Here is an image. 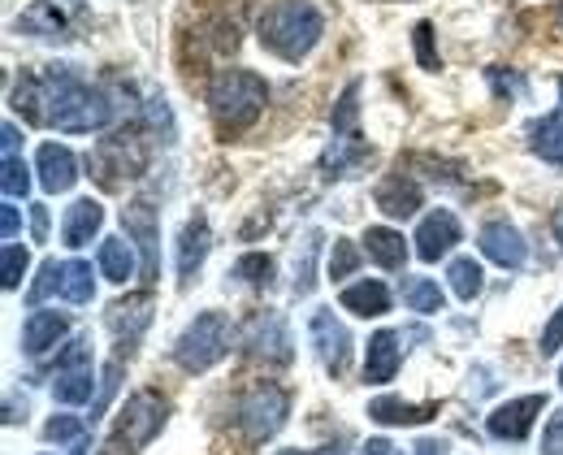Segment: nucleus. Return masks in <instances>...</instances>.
I'll return each mask as SVG.
<instances>
[{"label":"nucleus","mask_w":563,"mask_h":455,"mask_svg":"<svg viewBox=\"0 0 563 455\" xmlns=\"http://www.w3.org/2000/svg\"><path fill=\"white\" fill-rule=\"evenodd\" d=\"M44 122L62 135H91L113 122V100L91 87L74 66H48L44 70Z\"/></svg>","instance_id":"nucleus-1"},{"label":"nucleus","mask_w":563,"mask_h":455,"mask_svg":"<svg viewBox=\"0 0 563 455\" xmlns=\"http://www.w3.org/2000/svg\"><path fill=\"white\" fill-rule=\"evenodd\" d=\"M256 35H261V48L274 53L278 62L299 66L325 35V18L312 0H274L261 22H256Z\"/></svg>","instance_id":"nucleus-2"},{"label":"nucleus","mask_w":563,"mask_h":455,"mask_svg":"<svg viewBox=\"0 0 563 455\" xmlns=\"http://www.w3.org/2000/svg\"><path fill=\"white\" fill-rule=\"evenodd\" d=\"M265 104H269V87H265L261 75H252V70H221V75H212L209 113L221 140H234V135L252 131L261 122Z\"/></svg>","instance_id":"nucleus-3"},{"label":"nucleus","mask_w":563,"mask_h":455,"mask_svg":"<svg viewBox=\"0 0 563 455\" xmlns=\"http://www.w3.org/2000/svg\"><path fill=\"white\" fill-rule=\"evenodd\" d=\"M169 421V399L156 395V390H135L126 399V408L118 412V425H113V439L104 443L109 455H135L143 452Z\"/></svg>","instance_id":"nucleus-4"},{"label":"nucleus","mask_w":563,"mask_h":455,"mask_svg":"<svg viewBox=\"0 0 563 455\" xmlns=\"http://www.w3.org/2000/svg\"><path fill=\"white\" fill-rule=\"evenodd\" d=\"M230 343H234L230 317H225V312H200V317L178 334L174 360H178V369H187V374H205L217 360H225Z\"/></svg>","instance_id":"nucleus-5"},{"label":"nucleus","mask_w":563,"mask_h":455,"mask_svg":"<svg viewBox=\"0 0 563 455\" xmlns=\"http://www.w3.org/2000/svg\"><path fill=\"white\" fill-rule=\"evenodd\" d=\"M286 417H290V395L282 390L278 381H256V386L239 399V412H234L239 434H243L247 447L269 443L282 425H286Z\"/></svg>","instance_id":"nucleus-6"},{"label":"nucleus","mask_w":563,"mask_h":455,"mask_svg":"<svg viewBox=\"0 0 563 455\" xmlns=\"http://www.w3.org/2000/svg\"><path fill=\"white\" fill-rule=\"evenodd\" d=\"M243 347H247V356L261 360V365H290V360H295L290 330H286L282 312H274V308H265V312H256V317L247 321Z\"/></svg>","instance_id":"nucleus-7"},{"label":"nucleus","mask_w":563,"mask_h":455,"mask_svg":"<svg viewBox=\"0 0 563 455\" xmlns=\"http://www.w3.org/2000/svg\"><path fill=\"white\" fill-rule=\"evenodd\" d=\"M308 334H312V347H317L321 365H325L334 378H343L347 365H352V330L334 317V308H317V312L308 317Z\"/></svg>","instance_id":"nucleus-8"},{"label":"nucleus","mask_w":563,"mask_h":455,"mask_svg":"<svg viewBox=\"0 0 563 455\" xmlns=\"http://www.w3.org/2000/svg\"><path fill=\"white\" fill-rule=\"evenodd\" d=\"M542 412H547V395H520V399H507L494 408L486 417V430L498 443H525Z\"/></svg>","instance_id":"nucleus-9"},{"label":"nucleus","mask_w":563,"mask_h":455,"mask_svg":"<svg viewBox=\"0 0 563 455\" xmlns=\"http://www.w3.org/2000/svg\"><path fill=\"white\" fill-rule=\"evenodd\" d=\"M91 169H96V178L104 182V187H122V178L118 174H126V178H135L143 169V148L135 135H113V140H104L96 156H91Z\"/></svg>","instance_id":"nucleus-10"},{"label":"nucleus","mask_w":563,"mask_h":455,"mask_svg":"<svg viewBox=\"0 0 563 455\" xmlns=\"http://www.w3.org/2000/svg\"><path fill=\"white\" fill-rule=\"evenodd\" d=\"M122 230L126 238H135L143 252V282H156L161 278V222H156V209L152 204H131L122 209Z\"/></svg>","instance_id":"nucleus-11"},{"label":"nucleus","mask_w":563,"mask_h":455,"mask_svg":"<svg viewBox=\"0 0 563 455\" xmlns=\"http://www.w3.org/2000/svg\"><path fill=\"white\" fill-rule=\"evenodd\" d=\"M460 238H464L460 218H455L451 209H433L429 218H421V226H417V238H412V243H417V256L433 265V260H442Z\"/></svg>","instance_id":"nucleus-12"},{"label":"nucleus","mask_w":563,"mask_h":455,"mask_svg":"<svg viewBox=\"0 0 563 455\" xmlns=\"http://www.w3.org/2000/svg\"><path fill=\"white\" fill-rule=\"evenodd\" d=\"M477 243H482V256L494 260V265H503V269H520L525 256H529L525 234L511 226V222H486L482 234H477Z\"/></svg>","instance_id":"nucleus-13"},{"label":"nucleus","mask_w":563,"mask_h":455,"mask_svg":"<svg viewBox=\"0 0 563 455\" xmlns=\"http://www.w3.org/2000/svg\"><path fill=\"white\" fill-rule=\"evenodd\" d=\"M373 200H377V209L386 213V218H417V209H421V182L412 178V174H386L382 182H377V191H373Z\"/></svg>","instance_id":"nucleus-14"},{"label":"nucleus","mask_w":563,"mask_h":455,"mask_svg":"<svg viewBox=\"0 0 563 455\" xmlns=\"http://www.w3.org/2000/svg\"><path fill=\"white\" fill-rule=\"evenodd\" d=\"M66 334H70L66 312L35 308V312L22 321V352H26V356H44V352H53V347H57Z\"/></svg>","instance_id":"nucleus-15"},{"label":"nucleus","mask_w":563,"mask_h":455,"mask_svg":"<svg viewBox=\"0 0 563 455\" xmlns=\"http://www.w3.org/2000/svg\"><path fill=\"white\" fill-rule=\"evenodd\" d=\"M399 365H404L399 334H395V330H377V334L368 339V352H364V381H368V386H386V381H395Z\"/></svg>","instance_id":"nucleus-16"},{"label":"nucleus","mask_w":563,"mask_h":455,"mask_svg":"<svg viewBox=\"0 0 563 455\" xmlns=\"http://www.w3.org/2000/svg\"><path fill=\"white\" fill-rule=\"evenodd\" d=\"M35 174H40V187L48 196H62L78 182V160H74V152L66 144H44L35 152Z\"/></svg>","instance_id":"nucleus-17"},{"label":"nucleus","mask_w":563,"mask_h":455,"mask_svg":"<svg viewBox=\"0 0 563 455\" xmlns=\"http://www.w3.org/2000/svg\"><path fill=\"white\" fill-rule=\"evenodd\" d=\"M209 218L205 213H196L187 226H183V234H178V282L187 287L196 274H200V265H205V256H209Z\"/></svg>","instance_id":"nucleus-18"},{"label":"nucleus","mask_w":563,"mask_h":455,"mask_svg":"<svg viewBox=\"0 0 563 455\" xmlns=\"http://www.w3.org/2000/svg\"><path fill=\"white\" fill-rule=\"evenodd\" d=\"M368 156L373 148L360 135H334V144L321 152V169H325V178H352L368 165Z\"/></svg>","instance_id":"nucleus-19"},{"label":"nucleus","mask_w":563,"mask_h":455,"mask_svg":"<svg viewBox=\"0 0 563 455\" xmlns=\"http://www.w3.org/2000/svg\"><path fill=\"white\" fill-rule=\"evenodd\" d=\"M433 417H438V403H408L395 395H382L368 403V421H377V425H424Z\"/></svg>","instance_id":"nucleus-20"},{"label":"nucleus","mask_w":563,"mask_h":455,"mask_svg":"<svg viewBox=\"0 0 563 455\" xmlns=\"http://www.w3.org/2000/svg\"><path fill=\"white\" fill-rule=\"evenodd\" d=\"M104 226V209H100V200H74L70 209H66V222H62V238H66V247H87L96 234Z\"/></svg>","instance_id":"nucleus-21"},{"label":"nucleus","mask_w":563,"mask_h":455,"mask_svg":"<svg viewBox=\"0 0 563 455\" xmlns=\"http://www.w3.org/2000/svg\"><path fill=\"white\" fill-rule=\"evenodd\" d=\"M147 321H152V303H147V296H140V300H122L109 308V330L118 334L122 347L140 343V334L147 330Z\"/></svg>","instance_id":"nucleus-22"},{"label":"nucleus","mask_w":563,"mask_h":455,"mask_svg":"<svg viewBox=\"0 0 563 455\" xmlns=\"http://www.w3.org/2000/svg\"><path fill=\"white\" fill-rule=\"evenodd\" d=\"M364 252H368L382 269H404V265H408V243H404L399 230H390V226L364 230Z\"/></svg>","instance_id":"nucleus-23"},{"label":"nucleus","mask_w":563,"mask_h":455,"mask_svg":"<svg viewBox=\"0 0 563 455\" xmlns=\"http://www.w3.org/2000/svg\"><path fill=\"white\" fill-rule=\"evenodd\" d=\"M343 308L355 312V317H382V312H390V291H386V282H377V278H360L352 282L347 291H343Z\"/></svg>","instance_id":"nucleus-24"},{"label":"nucleus","mask_w":563,"mask_h":455,"mask_svg":"<svg viewBox=\"0 0 563 455\" xmlns=\"http://www.w3.org/2000/svg\"><path fill=\"white\" fill-rule=\"evenodd\" d=\"M91 395H100L96 390V378H91V365H70V369H57L53 374V399L57 403H91Z\"/></svg>","instance_id":"nucleus-25"},{"label":"nucleus","mask_w":563,"mask_h":455,"mask_svg":"<svg viewBox=\"0 0 563 455\" xmlns=\"http://www.w3.org/2000/svg\"><path fill=\"white\" fill-rule=\"evenodd\" d=\"M18 31L35 35V40H70V35H66V18H62V9L48 4V0H35V4L18 18Z\"/></svg>","instance_id":"nucleus-26"},{"label":"nucleus","mask_w":563,"mask_h":455,"mask_svg":"<svg viewBox=\"0 0 563 455\" xmlns=\"http://www.w3.org/2000/svg\"><path fill=\"white\" fill-rule=\"evenodd\" d=\"M100 274L113 282V287H126L135 278V252L126 238H104L100 243Z\"/></svg>","instance_id":"nucleus-27"},{"label":"nucleus","mask_w":563,"mask_h":455,"mask_svg":"<svg viewBox=\"0 0 563 455\" xmlns=\"http://www.w3.org/2000/svg\"><path fill=\"white\" fill-rule=\"evenodd\" d=\"M529 148H533V156H542L547 165L563 169V118L560 113H547L542 122H533Z\"/></svg>","instance_id":"nucleus-28"},{"label":"nucleus","mask_w":563,"mask_h":455,"mask_svg":"<svg viewBox=\"0 0 563 455\" xmlns=\"http://www.w3.org/2000/svg\"><path fill=\"white\" fill-rule=\"evenodd\" d=\"M317 252H321V230H308L299 252H295V282H290V291L299 300L312 296V287H317Z\"/></svg>","instance_id":"nucleus-29"},{"label":"nucleus","mask_w":563,"mask_h":455,"mask_svg":"<svg viewBox=\"0 0 563 455\" xmlns=\"http://www.w3.org/2000/svg\"><path fill=\"white\" fill-rule=\"evenodd\" d=\"M57 296L70 303H91L96 278H91V265H87V260H66V265H62V274H57Z\"/></svg>","instance_id":"nucleus-30"},{"label":"nucleus","mask_w":563,"mask_h":455,"mask_svg":"<svg viewBox=\"0 0 563 455\" xmlns=\"http://www.w3.org/2000/svg\"><path fill=\"white\" fill-rule=\"evenodd\" d=\"M446 278H451V291L460 296L464 303H473L482 291H486V269H482V260H473V256H460V260H451V269H446Z\"/></svg>","instance_id":"nucleus-31"},{"label":"nucleus","mask_w":563,"mask_h":455,"mask_svg":"<svg viewBox=\"0 0 563 455\" xmlns=\"http://www.w3.org/2000/svg\"><path fill=\"white\" fill-rule=\"evenodd\" d=\"M230 282H239V287H269L274 282V260L265 252H247V256L234 260Z\"/></svg>","instance_id":"nucleus-32"},{"label":"nucleus","mask_w":563,"mask_h":455,"mask_svg":"<svg viewBox=\"0 0 563 455\" xmlns=\"http://www.w3.org/2000/svg\"><path fill=\"white\" fill-rule=\"evenodd\" d=\"M404 303H408L412 312H421V317H433V312H442V308H446V296L438 291V282H433V278H412V282L404 287Z\"/></svg>","instance_id":"nucleus-33"},{"label":"nucleus","mask_w":563,"mask_h":455,"mask_svg":"<svg viewBox=\"0 0 563 455\" xmlns=\"http://www.w3.org/2000/svg\"><path fill=\"white\" fill-rule=\"evenodd\" d=\"M330 126H334V135H360L355 131L360 126V82L343 87V96H339V104L330 113Z\"/></svg>","instance_id":"nucleus-34"},{"label":"nucleus","mask_w":563,"mask_h":455,"mask_svg":"<svg viewBox=\"0 0 563 455\" xmlns=\"http://www.w3.org/2000/svg\"><path fill=\"white\" fill-rule=\"evenodd\" d=\"M26 269H31V252L9 238L4 243V256H0V282H4V291H18L22 278H26Z\"/></svg>","instance_id":"nucleus-35"},{"label":"nucleus","mask_w":563,"mask_h":455,"mask_svg":"<svg viewBox=\"0 0 563 455\" xmlns=\"http://www.w3.org/2000/svg\"><path fill=\"white\" fill-rule=\"evenodd\" d=\"M0 187H4V196H9V200H22V196L31 191V169H26V160H22L18 152H4Z\"/></svg>","instance_id":"nucleus-36"},{"label":"nucleus","mask_w":563,"mask_h":455,"mask_svg":"<svg viewBox=\"0 0 563 455\" xmlns=\"http://www.w3.org/2000/svg\"><path fill=\"white\" fill-rule=\"evenodd\" d=\"M355 269H360V247H355L352 238H334V252H330V278L343 282V278H352Z\"/></svg>","instance_id":"nucleus-37"},{"label":"nucleus","mask_w":563,"mask_h":455,"mask_svg":"<svg viewBox=\"0 0 563 455\" xmlns=\"http://www.w3.org/2000/svg\"><path fill=\"white\" fill-rule=\"evenodd\" d=\"M412 44H417V62H421V70H442V57H438V48H433V22H417Z\"/></svg>","instance_id":"nucleus-38"},{"label":"nucleus","mask_w":563,"mask_h":455,"mask_svg":"<svg viewBox=\"0 0 563 455\" xmlns=\"http://www.w3.org/2000/svg\"><path fill=\"white\" fill-rule=\"evenodd\" d=\"M87 430H82V421L78 417H53L48 425H44V439L48 443H70V439H82Z\"/></svg>","instance_id":"nucleus-39"},{"label":"nucleus","mask_w":563,"mask_h":455,"mask_svg":"<svg viewBox=\"0 0 563 455\" xmlns=\"http://www.w3.org/2000/svg\"><path fill=\"white\" fill-rule=\"evenodd\" d=\"M563 347V308L551 312V321H547V330H542V343H538V352L542 356H555Z\"/></svg>","instance_id":"nucleus-40"},{"label":"nucleus","mask_w":563,"mask_h":455,"mask_svg":"<svg viewBox=\"0 0 563 455\" xmlns=\"http://www.w3.org/2000/svg\"><path fill=\"white\" fill-rule=\"evenodd\" d=\"M57 274H62V265H57V260H44V269H40V282L31 287V303H40L44 296H53V291H57Z\"/></svg>","instance_id":"nucleus-41"},{"label":"nucleus","mask_w":563,"mask_h":455,"mask_svg":"<svg viewBox=\"0 0 563 455\" xmlns=\"http://www.w3.org/2000/svg\"><path fill=\"white\" fill-rule=\"evenodd\" d=\"M542 455H563V412L551 417V425L542 434Z\"/></svg>","instance_id":"nucleus-42"},{"label":"nucleus","mask_w":563,"mask_h":455,"mask_svg":"<svg viewBox=\"0 0 563 455\" xmlns=\"http://www.w3.org/2000/svg\"><path fill=\"white\" fill-rule=\"evenodd\" d=\"M18 230H22V218H18L13 200H4V209H0V234L4 238H18Z\"/></svg>","instance_id":"nucleus-43"},{"label":"nucleus","mask_w":563,"mask_h":455,"mask_svg":"<svg viewBox=\"0 0 563 455\" xmlns=\"http://www.w3.org/2000/svg\"><path fill=\"white\" fill-rule=\"evenodd\" d=\"M31 234H35V243L48 238V209L44 204H31Z\"/></svg>","instance_id":"nucleus-44"},{"label":"nucleus","mask_w":563,"mask_h":455,"mask_svg":"<svg viewBox=\"0 0 563 455\" xmlns=\"http://www.w3.org/2000/svg\"><path fill=\"white\" fill-rule=\"evenodd\" d=\"M412 455H446V443H438V439H421V443L412 447Z\"/></svg>","instance_id":"nucleus-45"},{"label":"nucleus","mask_w":563,"mask_h":455,"mask_svg":"<svg viewBox=\"0 0 563 455\" xmlns=\"http://www.w3.org/2000/svg\"><path fill=\"white\" fill-rule=\"evenodd\" d=\"M0 144H4V152H18V126L13 122L0 126Z\"/></svg>","instance_id":"nucleus-46"},{"label":"nucleus","mask_w":563,"mask_h":455,"mask_svg":"<svg viewBox=\"0 0 563 455\" xmlns=\"http://www.w3.org/2000/svg\"><path fill=\"white\" fill-rule=\"evenodd\" d=\"M360 455H395V447H390L386 439H373V443H368V447H364Z\"/></svg>","instance_id":"nucleus-47"},{"label":"nucleus","mask_w":563,"mask_h":455,"mask_svg":"<svg viewBox=\"0 0 563 455\" xmlns=\"http://www.w3.org/2000/svg\"><path fill=\"white\" fill-rule=\"evenodd\" d=\"M278 455H317V452H299V447H290V452H278Z\"/></svg>","instance_id":"nucleus-48"},{"label":"nucleus","mask_w":563,"mask_h":455,"mask_svg":"<svg viewBox=\"0 0 563 455\" xmlns=\"http://www.w3.org/2000/svg\"><path fill=\"white\" fill-rule=\"evenodd\" d=\"M560 26H563V0H560Z\"/></svg>","instance_id":"nucleus-49"},{"label":"nucleus","mask_w":563,"mask_h":455,"mask_svg":"<svg viewBox=\"0 0 563 455\" xmlns=\"http://www.w3.org/2000/svg\"><path fill=\"white\" fill-rule=\"evenodd\" d=\"M560 386H563V369H560Z\"/></svg>","instance_id":"nucleus-50"}]
</instances>
